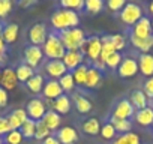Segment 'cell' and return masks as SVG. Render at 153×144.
I'll return each mask as SVG.
<instances>
[{
    "instance_id": "cell-1",
    "label": "cell",
    "mask_w": 153,
    "mask_h": 144,
    "mask_svg": "<svg viewBox=\"0 0 153 144\" xmlns=\"http://www.w3.org/2000/svg\"><path fill=\"white\" fill-rule=\"evenodd\" d=\"M80 23V17L76 12L69 11V9H57L53 12L51 15V26L60 33L63 30H69V29H76Z\"/></svg>"
},
{
    "instance_id": "cell-2",
    "label": "cell",
    "mask_w": 153,
    "mask_h": 144,
    "mask_svg": "<svg viewBox=\"0 0 153 144\" xmlns=\"http://www.w3.org/2000/svg\"><path fill=\"white\" fill-rule=\"evenodd\" d=\"M42 51H44V56L48 57L50 60H62L63 59L66 48H65L59 33H56V32L48 33L47 41L42 45Z\"/></svg>"
},
{
    "instance_id": "cell-3",
    "label": "cell",
    "mask_w": 153,
    "mask_h": 144,
    "mask_svg": "<svg viewBox=\"0 0 153 144\" xmlns=\"http://www.w3.org/2000/svg\"><path fill=\"white\" fill-rule=\"evenodd\" d=\"M66 51H80V48L83 47V44L86 42V36L84 32L81 29H69V30H63L59 33Z\"/></svg>"
},
{
    "instance_id": "cell-4",
    "label": "cell",
    "mask_w": 153,
    "mask_h": 144,
    "mask_svg": "<svg viewBox=\"0 0 153 144\" xmlns=\"http://www.w3.org/2000/svg\"><path fill=\"white\" fill-rule=\"evenodd\" d=\"M143 17V8L137 3H126L125 8L120 11V20L131 27L135 26Z\"/></svg>"
},
{
    "instance_id": "cell-5",
    "label": "cell",
    "mask_w": 153,
    "mask_h": 144,
    "mask_svg": "<svg viewBox=\"0 0 153 144\" xmlns=\"http://www.w3.org/2000/svg\"><path fill=\"white\" fill-rule=\"evenodd\" d=\"M101 50H102L101 38L99 36H92V38H87L86 39V42L80 48V53L84 54V56H87L92 62H95V60H98L101 57Z\"/></svg>"
},
{
    "instance_id": "cell-6",
    "label": "cell",
    "mask_w": 153,
    "mask_h": 144,
    "mask_svg": "<svg viewBox=\"0 0 153 144\" xmlns=\"http://www.w3.org/2000/svg\"><path fill=\"white\" fill-rule=\"evenodd\" d=\"M26 113H27V117L35 120V122H39L44 119L45 113H47V105L42 99L39 98H33L29 101L27 107H26Z\"/></svg>"
},
{
    "instance_id": "cell-7",
    "label": "cell",
    "mask_w": 153,
    "mask_h": 144,
    "mask_svg": "<svg viewBox=\"0 0 153 144\" xmlns=\"http://www.w3.org/2000/svg\"><path fill=\"white\" fill-rule=\"evenodd\" d=\"M44 57H45V56H44L42 47L29 45V47L24 50V63L29 65L32 69H36L38 66H41Z\"/></svg>"
},
{
    "instance_id": "cell-8",
    "label": "cell",
    "mask_w": 153,
    "mask_h": 144,
    "mask_svg": "<svg viewBox=\"0 0 153 144\" xmlns=\"http://www.w3.org/2000/svg\"><path fill=\"white\" fill-rule=\"evenodd\" d=\"M47 26L44 23H36L29 29V41L30 45H36V47H42L47 41Z\"/></svg>"
},
{
    "instance_id": "cell-9",
    "label": "cell",
    "mask_w": 153,
    "mask_h": 144,
    "mask_svg": "<svg viewBox=\"0 0 153 144\" xmlns=\"http://www.w3.org/2000/svg\"><path fill=\"white\" fill-rule=\"evenodd\" d=\"M117 74L122 78H132L138 74V62L132 57H123L119 68H117Z\"/></svg>"
},
{
    "instance_id": "cell-10",
    "label": "cell",
    "mask_w": 153,
    "mask_h": 144,
    "mask_svg": "<svg viewBox=\"0 0 153 144\" xmlns=\"http://www.w3.org/2000/svg\"><path fill=\"white\" fill-rule=\"evenodd\" d=\"M135 108L132 107V104L129 102V99H122L116 104L114 107V111H113V116L114 119H120V120H129L135 116Z\"/></svg>"
},
{
    "instance_id": "cell-11",
    "label": "cell",
    "mask_w": 153,
    "mask_h": 144,
    "mask_svg": "<svg viewBox=\"0 0 153 144\" xmlns=\"http://www.w3.org/2000/svg\"><path fill=\"white\" fill-rule=\"evenodd\" d=\"M131 35L140 39H147L153 36V27H152V20L147 17H143L135 26H132Z\"/></svg>"
},
{
    "instance_id": "cell-12",
    "label": "cell",
    "mask_w": 153,
    "mask_h": 144,
    "mask_svg": "<svg viewBox=\"0 0 153 144\" xmlns=\"http://www.w3.org/2000/svg\"><path fill=\"white\" fill-rule=\"evenodd\" d=\"M18 84V78L15 74V69L12 68H5L2 69V74H0V87L8 90H14Z\"/></svg>"
},
{
    "instance_id": "cell-13",
    "label": "cell",
    "mask_w": 153,
    "mask_h": 144,
    "mask_svg": "<svg viewBox=\"0 0 153 144\" xmlns=\"http://www.w3.org/2000/svg\"><path fill=\"white\" fill-rule=\"evenodd\" d=\"M62 95H63V89H62V86H60V83L57 80H48V81H45V86L42 89V96L47 101H56Z\"/></svg>"
},
{
    "instance_id": "cell-14",
    "label": "cell",
    "mask_w": 153,
    "mask_h": 144,
    "mask_svg": "<svg viewBox=\"0 0 153 144\" xmlns=\"http://www.w3.org/2000/svg\"><path fill=\"white\" fill-rule=\"evenodd\" d=\"M45 72L48 77H51V80H57L66 74L68 69L62 60H48L45 63Z\"/></svg>"
},
{
    "instance_id": "cell-15",
    "label": "cell",
    "mask_w": 153,
    "mask_h": 144,
    "mask_svg": "<svg viewBox=\"0 0 153 144\" xmlns=\"http://www.w3.org/2000/svg\"><path fill=\"white\" fill-rule=\"evenodd\" d=\"M56 138L59 140L60 144H76V141H78V132L72 126H63L57 131Z\"/></svg>"
},
{
    "instance_id": "cell-16",
    "label": "cell",
    "mask_w": 153,
    "mask_h": 144,
    "mask_svg": "<svg viewBox=\"0 0 153 144\" xmlns=\"http://www.w3.org/2000/svg\"><path fill=\"white\" fill-rule=\"evenodd\" d=\"M62 62L65 63L68 71H74V69H76L78 66L83 65L84 54H81L80 51H66L63 59H62Z\"/></svg>"
},
{
    "instance_id": "cell-17",
    "label": "cell",
    "mask_w": 153,
    "mask_h": 144,
    "mask_svg": "<svg viewBox=\"0 0 153 144\" xmlns=\"http://www.w3.org/2000/svg\"><path fill=\"white\" fill-rule=\"evenodd\" d=\"M27 119H29V117H27V113H26L24 108H15V110L6 117L11 131H20L21 125H23Z\"/></svg>"
},
{
    "instance_id": "cell-18",
    "label": "cell",
    "mask_w": 153,
    "mask_h": 144,
    "mask_svg": "<svg viewBox=\"0 0 153 144\" xmlns=\"http://www.w3.org/2000/svg\"><path fill=\"white\" fill-rule=\"evenodd\" d=\"M138 71L147 78L153 77V56L150 53L146 54H140L138 57Z\"/></svg>"
},
{
    "instance_id": "cell-19",
    "label": "cell",
    "mask_w": 153,
    "mask_h": 144,
    "mask_svg": "<svg viewBox=\"0 0 153 144\" xmlns=\"http://www.w3.org/2000/svg\"><path fill=\"white\" fill-rule=\"evenodd\" d=\"M135 122L140 125V126H152L153 125V108L149 105L147 108H143V110H138L135 111V116H134Z\"/></svg>"
},
{
    "instance_id": "cell-20",
    "label": "cell",
    "mask_w": 153,
    "mask_h": 144,
    "mask_svg": "<svg viewBox=\"0 0 153 144\" xmlns=\"http://www.w3.org/2000/svg\"><path fill=\"white\" fill-rule=\"evenodd\" d=\"M18 32H20V27L15 23H9V24L3 26V30H2L3 42L5 44H14L18 39Z\"/></svg>"
},
{
    "instance_id": "cell-21",
    "label": "cell",
    "mask_w": 153,
    "mask_h": 144,
    "mask_svg": "<svg viewBox=\"0 0 153 144\" xmlns=\"http://www.w3.org/2000/svg\"><path fill=\"white\" fill-rule=\"evenodd\" d=\"M42 122L45 123V126L53 132V131H59L60 129V123H62V116L57 114L54 110H48L42 119Z\"/></svg>"
},
{
    "instance_id": "cell-22",
    "label": "cell",
    "mask_w": 153,
    "mask_h": 144,
    "mask_svg": "<svg viewBox=\"0 0 153 144\" xmlns=\"http://www.w3.org/2000/svg\"><path fill=\"white\" fill-rule=\"evenodd\" d=\"M129 102L132 104V107H134L137 111L149 107V98L144 95L143 90H134V92L131 93V96H129Z\"/></svg>"
},
{
    "instance_id": "cell-23",
    "label": "cell",
    "mask_w": 153,
    "mask_h": 144,
    "mask_svg": "<svg viewBox=\"0 0 153 144\" xmlns=\"http://www.w3.org/2000/svg\"><path fill=\"white\" fill-rule=\"evenodd\" d=\"M45 86V78L44 75L41 74H35L27 83H26V87L29 92H32L33 95H38V93H42V89Z\"/></svg>"
},
{
    "instance_id": "cell-24",
    "label": "cell",
    "mask_w": 153,
    "mask_h": 144,
    "mask_svg": "<svg viewBox=\"0 0 153 144\" xmlns=\"http://www.w3.org/2000/svg\"><path fill=\"white\" fill-rule=\"evenodd\" d=\"M131 39V44L134 48H137L138 51H141V54H146L149 53L152 48H153V36L147 38V39H140V38H135V36H129Z\"/></svg>"
},
{
    "instance_id": "cell-25",
    "label": "cell",
    "mask_w": 153,
    "mask_h": 144,
    "mask_svg": "<svg viewBox=\"0 0 153 144\" xmlns=\"http://www.w3.org/2000/svg\"><path fill=\"white\" fill-rule=\"evenodd\" d=\"M53 110L57 114H68L71 111V99L66 95H62L60 98H57L56 101H53Z\"/></svg>"
},
{
    "instance_id": "cell-26",
    "label": "cell",
    "mask_w": 153,
    "mask_h": 144,
    "mask_svg": "<svg viewBox=\"0 0 153 144\" xmlns=\"http://www.w3.org/2000/svg\"><path fill=\"white\" fill-rule=\"evenodd\" d=\"M15 74H17V78H18V83H27L33 75H35V69H32L29 65H26L24 62L20 63L15 69Z\"/></svg>"
},
{
    "instance_id": "cell-27",
    "label": "cell",
    "mask_w": 153,
    "mask_h": 144,
    "mask_svg": "<svg viewBox=\"0 0 153 144\" xmlns=\"http://www.w3.org/2000/svg\"><path fill=\"white\" fill-rule=\"evenodd\" d=\"M81 128H83V132L87 134V135H98L101 132L102 125H101V122H99L98 117H90V119H87L83 123Z\"/></svg>"
},
{
    "instance_id": "cell-28",
    "label": "cell",
    "mask_w": 153,
    "mask_h": 144,
    "mask_svg": "<svg viewBox=\"0 0 153 144\" xmlns=\"http://www.w3.org/2000/svg\"><path fill=\"white\" fill-rule=\"evenodd\" d=\"M102 83V75H101V72L96 71L95 68H89L87 71V78H86V87L89 89H95V87H99Z\"/></svg>"
},
{
    "instance_id": "cell-29",
    "label": "cell",
    "mask_w": 153,
    "mask_h": 144,
    "mask_svg": "<svg viewBox=\"0 0 153 144\" xmlns=\"http://www.w3.org/2000/svg\"><path fill=\"white\" fill-rule=\"evenodd\" d=\"M74 101H75V108L78 110V113L89 114L92 111V102L87 98H84L83 95H78V93L74 95Z\"/></svg>"
},
{
    "instance_id": "cell-30",
    "label": "cell",
    "mask_w": 153,
    "mask_h": 144,
    "mask_svg": "<svg viewBox=\"0 0 153 144\" xmlns=\"http://www.w3.org/2000/svg\"><path fill=\"white\" fill-rule=\"evenodd\" d=\"M101 42H102V50H101V60L105 63V60L113 54V53H116V50H114V47H113V44H111V41H110V35H105V36H102L101 38Z\"/></svg>"
},
{
    "instance_id": "cell-31",
    "label": "cell",
    "mask_w": 153,
    "mask_h": 144,
    "mask_svg": "<svg viewBox=\"0 0 153 144\" xmlns=\"http://www.w3.org/2000/svg\"><path fill=\"white\" fill-rule=\"evenodd\" d=\"M87 71H89V68L83 63L81 66H78L76 69H74L71 74H72V77H74V81H75V84H78V86H84L86 84V78H87Z\"/></svg>"
},
{
    "instance_id": "cell-32",
    "label": "cell",
    "mask_w": 153,
    "mask_h": 144,
    "mask_svg": "<svg viewBox=\"0 0 153 144\" xmlns=\"http://www.w3.org/2000/svg\"><path fill=\"white\" fill-rule=\"evenodd\" d=\"M113 144H141V141L135 132H128V134H122L116 137Z\"/></svg>"
},
{
    "instance_id": "cell-33",
    "label": "cell",
    "mask_w": 153,
    "mask_h": 144,
    "mask_svg": "<svg viewBox=\"0 0 153 144\" xmlns=\"http://www.w3.org/2000/svg\"><path fill=\"white\" fill-rule=\"evenodd\" d=\"M110 123L114 126L116 132H120V135H122V134H128V132H131V129H132L131 120H120V119L111 117V119H110Z\"/></svg>"
},
{
    "instance_id": "cell-34",
    "label": "cell",
    "mask_w": 153,
    "mask_h": 144,
    "mask_svg": "<svg viewBox=\"0 0 153 144\" xmlns=\"http://www.w3.org/2000/svg\"><path fill=\"white\" fill-rule=\"evenodd\" d=\"M35 131H36V122L32 120V119H27L20 128V132L23 134L24 138H33L35 137Z\"/></svg>"
},
{
    "instance_id": "cell-35",
    "label": "cell",
    "mask_w": 153,
    "mask_h": 144,
    "mask_svg": "<svg viewBox=\"0 0 153 144\" xmlns=\"http://www.w3.org/2000/svg\"><path fill=\"white\" fill-rule=\"evenodd\" d=\"M60 8L69 9V11H74V12H78V11L84 9V0H62V2H60Z\"/></svg>"
},
{
    "instance_id": "cell-36",
    "label": "cell",
    "mask_w": 153,
    "mask_h": 144,
    "mask_svg": "<svg viewBox=\"0 0 153 144\" xmlns=\"http://www.w3.org/2000/svg\"><path fill=\"white\" fill-rule=\"evenodd\" d=\"M104 6H105V5H104L102 0H86V2H84V8H86V11H87L89 14H92V15L102 12Z\"/></svg>"
},
{
    "instance_id": "cell-37",
    "label": "cell",
    "mask_w": 153,
    "mask_h": 144,
    "mask_svg": "<svg viewBox=\"0 0 153 144\" xmlns=\"http://www.w3.org/2000/svg\"><path fill=\"white\" fill-rule=\"evenodd\" d=\"M59 83H60L63 92H72V90L75 89V86H76L71 72H66L63 77H60V78H59Z\"/></svg>"
},
{
    "instance_id": "cell-38",
    "label": "cell",
    "mask_w": 153,
    "mask_h": 144,
    "mask_svg": "<svg viewBox=\"0 0 153 144\" xmlns=\"http://www.w3.org/2000/svg\"><path fill=\"white\" fill-rule=\"evenodd\" d=\"M48 137H51V131L45 126V123L42 120L36 122V131H35V138L39 140V141H44L47 140Z\"/></svg>"
},
{
    "instance_id": "cell-39",
    "label": "cell",
    "mask_w": 153,
    "mask_h": 144,
    "mask_svg": "<svg viewBox=\"0 0 153 144\" xmlns=\"http://www.w3.org/2000/svg\"><path fill=\"white\" fill-rule=\"evenodd\" d=\"M110 41H111V44H113V47H114V50H116L117 53H120V51L125 50V47H126V39H125V36L120 35V33L110 35Z\"/></svg>"
},
{
    "instance_id": "cell-40",
    "label": "cell",
    "mask_w": 153,
    "mask_h": 144,
    "mask_svg": "<svg viewBox=\"0 0 153 144\" xmlns=\"http://www.w3.org/2000/svg\"><path fill=\"white\" fill-rule=\"evenodd\" d=\"M23 140H24V137L20 131H9L3 138L5 144H21Z\"/></svg>"
},
{
    "instance_id": "cell-41",
    "label": "cell",
    "mask_w": 153,
    "mask_h": 144,
    "mask_svg": "<svg viewBox=\"0 0 153 144\" xmlns=\"http://www.w3.org/2000/svg\"><path fill=\"white\" fill-rule=\"evenodd\" d=\"M101 137L104 138V140H113V138H116V135H117V132H116V129H114V126L108 122V123H105V125H102V128H101Z\"/></svg>"
},
{
    "instance_id": "cell-42",
    "label": "cell",
    "mask_w": 153,
    "mask_h": 144,
    "mask_svg": "<svg viewBox=\"0 0 153 144\" xmlns=\"http://www.w3.org/2000/svg\"><path fill=\"white\" fill-rule=\"evenodd\" d=\"M122 59H123V57H122V54L116 51V53H113V54L105 60V66H107V68H110V69H117V68H119V65H120V62H122Z\"/></svg>"
},
{
    "instance_id": "cell-43",
    "label": "cell",
    "mask_w": 153,
    "mask_h": 144,
    "mask_svg": "<svg viewBox=\"0 0 153 144\" xmlns=\"http://www.w3.org/2000/svg\"><path fill=\"white\" fill-rule=\"evenodd\" d=\"M12 6H14V3L11 0H0V18H5L11 12Z\"/></svg>"
},
{
    "instance_id": "cell-44",
    "label": "cell",
    "mask_w": 153,
    "mask_h": 144,
    "mask_svg": "<svg viewBox=\"0 0 153 144\" xmlns=\"http://www.w3.org/2000/svg\"><path fill=\"white\" fill-rule=\"evenodd\" d=\"M125 5H126L125 0H108V3H107L108 9L113 12H120L125 8Z\"/></svg>"
},
{
    "instance_id": "cell-45",
    "label": "cell",
    "mask_w": 153,
    "mask_h": 144,
    "mask_svg": "<svg viewBox=\"0 0 153 144\" xmlns=\"http://www.w3.org/2000/svg\"><path fill=\"white\" fill-rule=\"evenodd\" d=\"M143 92H144V95H146L149 99H153V77H150V78H147V80L144 81Z\"/></svg>"
},
{
    "instance_id": "cell-46",
    "label": "cell",
    "mask_w": 153,
    "mask_h": 144,
    "mask_svg": "<svg viewBox=\"0 0 153 144\" xmlns=\"http://www.w3.org/2000/svg\"><path fill=\"white\" fill-rule=\"evenodd\" d=\"M9 131H11V128H9V123H8L6 117H0V137L6 135Z\"/></svg>"
},
{
    "instance_id": "cell-47",
    "label": "cell",
    "mask_w": 153,
    "mask_h": 144,
    "mask_svg": "<svg viewBox=\"0 0 153 144\" xmlns=\"http://www.w3.org/2000/svg\"><path fill=\"white\" fill-rule=\"evenodd\" d=\"M6 105H8V92L0 87V108H3Z\"/></svg>"
},
{
    "instance_id": "cell-48",
    "label": "cell",
    "mask_w": 153,
    "mask_h": 144,
    "mask_svg": "<svg viewBox=\"0 0 153 144\" xmlns=\"http://www.w3.org/2000/svg\"><path fill=\"white\" fill-rule=\"evenodd\" d=\"M92 63H93V68H95L96 71H99V72H102V71L107 68V66H105V63H104L101 59H98V60H95V62H92Z\"/></svg>"
},
{
    "instance_id": "cell-49",
    "label": "cell",
    "mask_w": 153,
    "mask_h": 144,
    "mask_svg": "<svg viewBox=\"0 0 153 144\" xmlns=\"http://www.w3.org/2000/svg\"><path fill=\"white\" fill-rule=\"evenodd\" d=\"M42 144H60V143H59V140H57L56 137H53V135H51V137H48L47 140H44V141H42Z\"/></svg>"
},
{
    "instance_id": "cell-50",
    "label": "cell",
    "mask_w": 153,
    "mask_h": 144,
    "mask_svg": "<svg viewBox=\"0 0 153 144\" xmlns=\"http://www.w3.org/2000/svg\"><path fill=\"white\" fill-rule=\"evenodd\" d=\"M32 5H35V0H27V2H20V6H21V8H29V6H32Z\"/></svg>"
},
{
    "instance_id": "cell-51",
    "label": "cell",
    "mask_w": 153,
    "mask_h": 144,
    "mask_svg": "<svg viewBox=\"0 0 153 144\" xmlns=\"http://www.w3.org/2000/svg\"><path fill=\"white\" fill-rule=\"evenodd\" d=\"M5 51H6V44L3 42L2 36H0V54H5Z\"/></svg>"
},
{
    "instance_id": "cell-52",
    "label": "cell",
    "mask_w": 153,
    "mask_h": 144,
    "mask_svg": "<svg viewBox=\"0 0 153 144\" xmlns=\"http://www.w3.org/2000/svg\"><path fill=\"white\" fill-rule=\"evenodd\" d=\"M5 60H6L5 54H0V65H3V63H5Z\"/></svg>"
},
{
    "instance_id": "cell-53",
    "label": "cell",
    "mask_w": 153,
    "mask_h": 144,
    "mask_svg": "<svg viewBox=\"0 0 153 144\" xmlns=\"http://www.w3.org/2000/svg\"><path fill=\"white\" fill-rule=\"evenodd\" d=\"M149 12H150V14L153 15V2H152V3L149 5Z\"/></svg>"
},
{
    "instance_id": "cell-54",
    "label": "cell",
    "mask_w": 153,
    "mask_h": 144,
    "mask_svg": "<svg viewBox=\"0 0 153 144\" xmlns=\"http://www.w3.org/2000/svg\"><path fill=\"white\" fill-rule=\"evenodd\" d=\"M2 30H3V24H0V36H2Z\"/></svg>"
},
{
    "instance_id": "cell-55",
    "label": "cell",
    "mask_w": 153,
    "mask_h": 144,
    "mask_svg": "<svg viewBox=\"0 0 153 144\" xmlns=\"http://www.w3.org/2000/svg\"><path fill=\"white\" fill-rule=\"evenodd\" d=\"M0 144H5V141H3V137H0Z\"/></svg>"
},
{
    "instance_id": "cell-56",
    "label": "cell",
    "mask_w": 153,
    "mask_h": 144,
    "mask_svg": "<svg viewBox=\"0 0 153 144\" xmlns=\"http://www.w3.org/2000/svg\"><path fill=\"white\" fill-rule=\"evenodd\" d=\"M152 27H153V20H152Z\"/></svg>"
},
{
    "instance_id": "cell-57",
    "label": "cell",
    "mask_w": 153,
    "mask_h": 144,
    "mask_svg": "<svg viewBox=\"0 0 153 144\" xmlns=\"http://www.w3.org/2000/svg\"><path fill=\"white\" fill-rule=\"evenodd\" d=\"M0 74H2V71H0Z\"/></svg>"
}]
</instances>
